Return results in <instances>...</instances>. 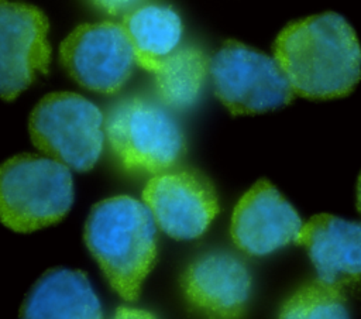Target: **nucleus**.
Returning a JSON list of instances; mask_svg holds the SVG:
<instances>
[{
    "label": "nucleus",
    "mask_w": 361,
    "mask_h": 319,
    "mask_svg": "<svg viewBox=\"0 0 361 319\" xmlns=\"http://www.w3.org/2000/svg\"><path fill=\"white\" fill-rule=\"evenodd\" d=\"M73 202L69 168L48 157L14 155L0 165V222L31 233L61 222Z\"/></svg>",
    "instance_id": "3"
},
{
    "label": "nucleus",
    "mask_w": 361,
    "mask_h": 319,
    "mask_svg": "<svg viewBox=\"0 0 361 319\" xmlns=\"http://www.w3.org/2000/svg\"><path fill=\"white\" fill-rule=\"evenodd\" d=\"M282 318H348L343 291L314 279L295 292L281 309Z\"/></svg>",
    "instance_id": "16"
},
{
    "label": "nucleus",
    "mask_w": 361,
    "mask_h": 319,
    "mask_svg": "<svg viewBox=\"0 0 361 319\" xmlns=\"http://www.w3.org/2000/svg\"><path fill=\"white\" fill-rule=\"evenodd\" d=\"M274 55L295 95L326 100L350 95L361 78V47L353 27L337 13L288 24Z\"/></svg>",
    "instance_id": "1"
},
{
    "label": "nucleus",
    "mask_w": 361,
    "mask_h": 319,
    "mask_svg": "<svg viewBox=\"0 0 361 319\" xmlns=\"http://www.w3.org/2000/svg\"><path fill=\"white\" fill-rule=\"evenodd\" d=\"M20 316L96 319L102 318V306L82 271L54 268L32 285Z\"/></svg>",
    "instance_id": "13"
},
{
    "label": "nucleus",
    "mask_w": 361,
    "mask_h": 319,
    "mask_svg": "<svg viewBox=\"0 0 361 319\" xmlns=\"http://www.w3.org/2000/svg\"><path fill=\"white\" fill-rule=\"evenodd\" d=\"M104 133L121 164L131 171L162 172L185 151L183 133L166 106L144 97L117 103L106 117Z\"/></svg>",
    "instance_id": "5"
},
{
    "label": "nucleus",
    "mask_w": 361,
    "mask_h": 319,
    "mask_svg": "<svg viewBox=\"0 0 361 319\" xmlns=\"http://www.w3.org/2000/svg\"><path fill=\"white\" fill-rule=\"evenodd\" d=\"M85 241L111 288L135 301L157 257V223L147 205L126 195L96 203Z\"/></svg>",
    "instance_id": "2"
},
{
    "label": "nucleus",
    "mask_w": 361,
    "mask_h": 319,
    "mask_svg": "<svg viewBox=\"0 0 361 319\" xmlns=\"http://www.w3.org/2000/svg\"><path fill=\"white\" fill-rule=\"evenodd\" d=\"M209 73L217 99L234 116L283 107L295 95L275 58L233 40L210 58Z\"/></svg>",
    "instance_id": "6"
},
{
    "label": "nucleus",
    "mask_w": 361,
    "mask_h": 319,
    "mask_svg": "<svg viewBox=\"0 0 361 319\" xmlns=\"http://www.w3.org/2000/svg\"><path fill=\"white\" fill-rule=\"evenodd\" d=\"M123 25L131 40L135 62L147 71L178 48L183 31L178 13L158 4L134 8Z\"/></svg>",
    "instance_id": "15"
},
{
    "label": "nucleus",
    "mask_w": 361,
    "mask_h": 319,
    "mask_svg": "<svg viewBox=\"0 0 361 319\" xmlns=\"http://www.w3.org/2000/svg\"><path fill=\"white\" fill-rule=\"evenodd\" d=\"M303 223L295 207L268 181L254 183L231 216L234 244L250 255H267L296 243Z\"/></svg>",
    "instance_id": "10"
},
{
    "label": "nucleus",
    "mask_w": 361,
    "mask_h": 319,
    "mask_svg": "<svg viewBox=\"0 0 361 319\" xmlns=\"http://www.w3.org/2000/svg\"><path fill=\"white\" fill-rule=\"evenodd\" d=\"M48 18L38 7L0 0V99L14 100L38 72H48Z\"/></svg>",
    "instance_id": "8"
},
{
    "label": "nucleus",
    "mask_w": 361,
    "mask_h": 319,
    "mask_svg": "<svg viewBox=\"0 0 361 319\" xmlns=\"http://www.w3.org/2000/svg\"><path fill=\"white\" fill-rule=\"evenodd\" d=\"M188 302L216 318H235L244 312L251 292L247 265L228 253H209L195 260L182 277Z\"/></svg>",
    "instance_id": "11"
},
{
    "label": "nucleus",
    "mask_w": 361,
    "mask_h": 319,
    "mask_svg": "<svg viewBox=\"0 0 361 319\" xmlns=\"http://www.w3.org/2000/svg\"><path fill=\"white\" fill-rule=\"evenodd\" d=\"M142 200L157 226L176 240L200 237L219 213L212 183L197 172H158L144 191Z\"/></svg>",
    "instance_id": "9"
},
{
    "label": "nucleus",
    "mask_w": 361,
    "mask_h": 319,
    "mask_svg": "<svg viewBox=\"0 0 361 319\" xmlns=\"http://www.w3.org/2000/svg\"><path fill=\"white\" fill-rule=\"evenodd\" d=\"M30 134L44 154L85 172L102 154L104 117L94 103L78 93H49L30 116Z\"/></svg>",
    "instance_id": "4"
},
{
    "label": "nucleus",
    "mask_w": 361,
    "mask_h": 319,
    "mask_svg": "<svg viewBox=\"0 0 361 319\" xmlns=\"http://www.w3.org/2000/svg\"><path fill=\"white\" fill-rule=\"evenodd\" d=\"M141 0H92V3L102 11L110 16H118L134 10Z\"/></svg>",
    "instance_id": "17"
},
{
    "label": "nucleus",
    "mask_w": 361,
    "mask_h": 319,
    "mask_svg": "<svg viewBox=\"0 0 361 319\" xmlns=\"http://www.w3.org/2000/svg\"><path fill=\"white\" fill-rule=\"evenodd\" d=\"M59 58L73 80L104 95L118 92L137 64L124 25L111 21L76 27L61 44Z\"/></svg>",
    "instance_id": "7"
},
{
    "label": "nucleus",
    "mask_w": 361,
    "mask_h": 319,
    "mask_svg": "<svg viewBox=\"0 0 361 319\" xmlns=\"http://www.w3.org/2000/svg\"><path fill=\"white\" fill-rule=\"evenodd\" d=\"M296 243L323 282L341 291L361 282V223L320 213L302 226Z\"/></svg>",
    "instance_id": "12"
},
{
    "label": "nucleus",
    "mask_w": 361,
    "mask_h": 319,
    "mask_svg": "<svg viewBox=\"0 0 361 319\" xmlns=\"http://www.w3.org/2000/svg\"><path fill=\"white\" fill-rule=\"evenodd\" d=\"M357 207L361 212V174H360L358 185H357Z\"/></svg>",
    "instance_id": "19"
},
{
    "label": "nucleus",
    "mask_w": 361,
    "mask_h": 319,
    "mask_svg": "<svg viewBox=\"0 0 361 319\" xmlns=\"http://www.w3.org/2000/svg\"><path fill=\"white\" fill-rule=\"evenodd\" d=\"M116 316H117V318H151V313H148V312H145V311H140V309L123 306V308H118V309H117Z\"/></svg>",
    "instance_id": "18"
},
{
    "label": "nucleus",
    "mask_w": 361,
    "mask_h": 319,
    "mask_svg": "<svg viewBox=\"0 0 361 319\" xmlns=\"http://www.w3.org/2000/svg\"><path fill=\"white\" fill-rule=\"evenodd\" d=\"M210 59L193 45L176 48L159 59L149 72L155 76V88L162 104L183 110L200 96L209 73Z\"/></svg>",
    "instance_id": "14"
}]
</instances>
